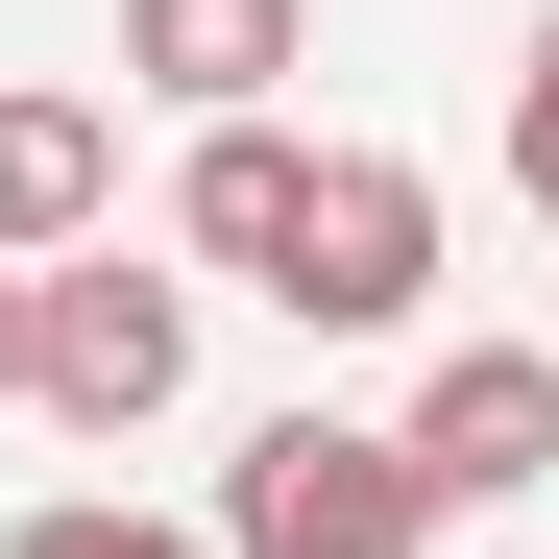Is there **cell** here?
Here are the masks:
<instances>
[{
  "instance_id": "cell-4",
  "label": "cell",
  "mask_w": 559,
  "mask_h": 559,
  "mask_svg": "<svg viewBox=\"0 0 559 559\" xmlns=\"http://www.w3.org/2000/svg\"><path fill=\"white\" fill-rule=\"evenodd\" d=\"M390 438H414V487H438V511L559 487V341H438V390H414Z\"/></svg>"
},
{
  "instance_id": "cell-7",
  "label": "cell",
  "mask_w": 559,
  "mask_h": 559,
  "mask_svg": "<svg viewBox=\"0 0 559 559\" xmlns=\"http://www.w3.org/2000/svg\"><path fill=\"white\" fill-rule=\"evenodd\" d=\"M98 219H122V122L25 73V98H0V267H49V243H98Z\"/></svg>"
},
{
  "instance_id": "cell-8",
  "label": "cell",
  "mask_w": 559,
  "mask_h": 559,
  "mask_svg": "<svg viewBox=\"0 0 559 559\" xmlns=\"http://www.w3.org/2000/svg\"><path fill=\"white\" fill-rule=\"evenodd\" d=\"M0 559H219V535H195V511H122V487H73V511H25Z\"/></svg>"
},
{
  "instance_id": "cell-10",
  "label": "cell",
  "mask_w": 559,
  "mask_h": 559,
  "mask_svg": "<svg viewBox=\"0 0 559 559\" xmlns=\"http://www.w3.org/2000/svg\"><path fill=\"white\" fill-rule=\"evenodd\" d=\"M0 390H25V267H0Z\"/></svg>"
},
{
  "instance_id": "cell-3",
  "label": "cell",
  "mask_w": 559,
  "mask_h": 559,
  "mask_svg": "<svg viewBox=\"0 0 559 559\" xmlns=\"http://www.w3.org/2000/svg\"><path fill=\"white\" fill-rule=\"evenodd\" d=\"M267 317H317V341L438 317V170L414 146H317V219H293V267H267Z\"/></svg>"
},
{
  "instance_id": "cell-5",
  "label": "cell",
  "mask_w": 559,
  "mask_h": 559,
  "mask_svg": "<svg viewBox=\"0 0 559 559\" xmlns=\"http://www.w3.org/2000/svg\"><path fill=\"white\" fill-rule=\"evenodd\" d=\"M267 73H317V0H122V98L267 122Z\"/></svg>"
},
{
  "instance_id": "cell-1",
  "label": "cell",
  "mask_w": 559,
  "mask_h": 559,
  "mask_svg": "<svg viewBox=\"0 0 559 559\" xmlns=\"http://www.w3.org/2000/svg\"><path fill=\"white\" fill-rule=\"evenodd\" d=\"M170 390H195V267H146V243H49V267H25V414L146 438Z\"/></svg>"
},
{
  "instance_id": "cell-9",
  "label": "cell",
  "mask_w": 559,
  "mask_h": 559,
  "mask_svg": "<svg viewBox=\"0 0 559 559\" xmlns=\"http://www.w3.org/2000/svg\"><path fill=\"white\" fill-rule=\"evenodd\" d=\"M511 195L559 219V0H535V49H511Z\"/></svg>"
},
{
  "instance_id": "cell-6",
  "label": "cell",
  "mask_w": 559,
  "mask_h": 559,
  "mask_svg": "<svg viewBox=\"0 0 559 559\" xmlns=\"http://www.w3.org/2000/svg\"><path fill=\"white\" fill-rule=\"evenodd\" d=\"M293 219H317V146H293V122H195V170H170V267H195V293H267Z\"/></svg>"
},
{
  "instance_id": "cell-2",
  "label": "cell",
  "mask_w": 559,
  "mask_h": 559,
  "mask_svg": "<svg viewBox=\"0 0 559 559\" xmlns=\"http://www.w3.org/2000/svg\"><path fill=\"white\" fill-rule=\"evenodd\" d=\"M195 535H219V559H438V487H414L390 414H267Z\"/></svg>"
}]
</instances>
